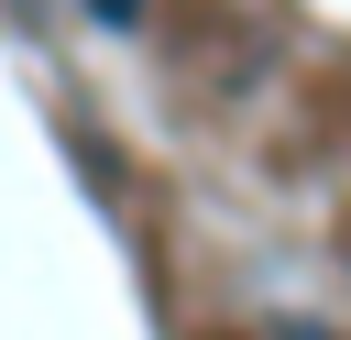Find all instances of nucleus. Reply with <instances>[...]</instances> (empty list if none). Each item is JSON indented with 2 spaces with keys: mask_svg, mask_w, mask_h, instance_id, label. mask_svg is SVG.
I'll list each match as a JSON object with an SVG mask.
<instances>
[{
  "mask_svg": "<svg viewBox=\"0 0 351 340\" xmlns=\"http://www.w3.org/2000/svg\"><path fill=\"white\" fill-rule=\"evenodd\" d=\"M274 340H329V329L318 318H274Z\"/></svg>",
  "mask_w": 351,
  "mask_h": 340,
  "instance_id": "f03ea898",
  "label": "nucleus"
},
{
  "mask_svg": "<svg viewBox=\"0 0 351 340\" xmlns=\"http://www.w3.org/2000/svg\"><path fill=\"white\" fill-rule=\"evenodd\" d=\"M77 11H88V22H110V33H132V22H143V0H77Z\"/></svg>",
  "mask_w": 351,
  "mask_h": 340,
  "instance_id": "f257e3e1",
  "label": "nucleus"
}]
</instances>
